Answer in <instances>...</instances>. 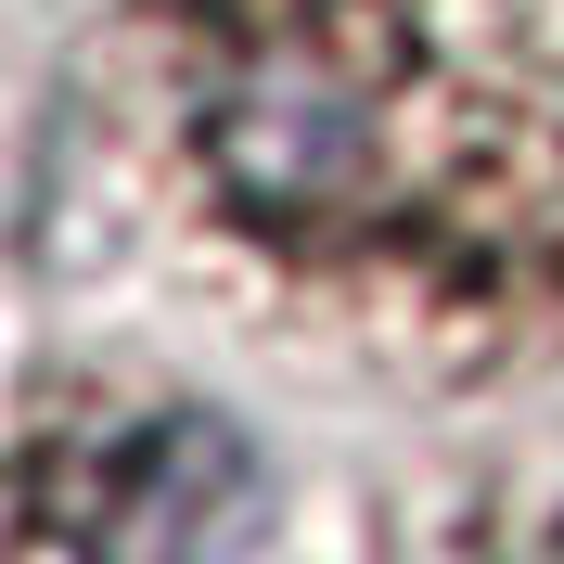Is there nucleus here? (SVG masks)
<instances>
[{"label":"nucleus","mask_w":564,"mask_h":564,"mask_svg":"<svg viewBox=\"0 0 564 564\" xmlns=\"http://www.w3.org/2000/svg\"><path fill=\"white\" fill-rule=\"evenodd\" d=\"M245 527V449L193 398L129 372H26L13 539L26 552H180Z\"/></svg>","instance_id":"nucleus-2"},{"label":"nucleus","mask_w":564,"mask_h":564,"mask_svg":"<svg viewBox=\"0 0 564 564\" xmlns=\"http://www.w3.org/2000/svg\"><path fill=\"white\" fill-rule=\"evenodd\" d=\"M104 180L231 334L386 398L564 359L552 0H116Z\"/></svg>","instance_id":"nucleus-1"}]
</instances>
